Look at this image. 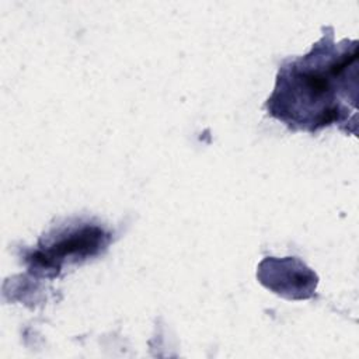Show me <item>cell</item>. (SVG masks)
I'll use <instances>...</instances> for the list:
<instances>
[{"mask_svg": "<svg viewBox=\"0 0 359 359\" xmlns=\"http://www.w3.org/2000/svg\"><path fill=\"white\" fill-rule=\"evenodd\" d=\"M356 56L358 50L355 48L352 52L345 50L337 57L325 60L324 66H320V59L316 66L306 59V66H294L289 77L282 81V90H292V101L296 107L303 102L304 112L316 114L314 125L323 126L337 121L341 109L332 104V98L337 93L335 84L337 81L345 80L346 70L355 66Z\"/></svg>", "mask_w": 359, "mask_h": 359, "instance_id": "6da1fadb", "label": "cell"}, {"mask_svg": "<svg viewBox=\"0 0 359 359\" xmlns=\"http://www.w3.org/2000/svg\"><path fill=\"white\" fill-rule=\"evenodd\" d=\"M104 238L105 234L101 229L86 226L60 237L45 250L36 251L32 258L46 268L59 266L67 257H87L97 252L104 244Z\"/></svg>", "mask_w": 359, "mask_h": 359, "instance_id": "7a4b0ae2", "label": "cell"}]
</instances>
